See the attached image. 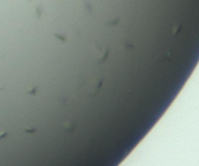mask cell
I'll list each match as a JSON object with an SVG mask.
<instances>
[{
    "label": "cell",
    "instance_id": "obj_1",
    "mask_svg": "<svg viewBox=\"0 0 199 166\" xmlns=\"http://www.w3.org/2000/svg\"><path fill=\"white\" fill-rule=\"evenodd\" d=\"M108 52H109L108 49H105V50H103V52H102V54H101V57H100V60H101V61H103V60H104V59H105V57L108 56Z\"/></svg>",
    "mask_w": 199,
    "mask_h": 166
},
{
    "label": "cell",
    "instance_id": "obj_2",
    "mask_svg": "<svg viewBox=\"0 0 199 166\" xmlns=\"http://www.w3.org/2000/svg\"><path fill=\"white\" fill-rule=\"evenodd\" d=\"M55 38L60 39V40H62V41H66V40H67L66 38H63V36H62V35H60V34H55Z\"/></svg>",
    "mask_w": 199,
    "mask_h": 166
}]
</instances>
